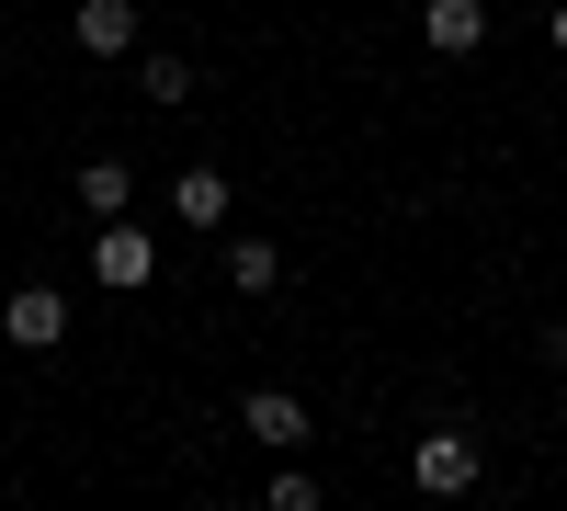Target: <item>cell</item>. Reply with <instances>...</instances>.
<instances>
[{
	"instance_id": "obj_3",
	"label": "cell",
	"mask_w": 567,
	"mask_h": 511,
	"mask_svg": "<svg viewBox=\"0 0 567 511\" xmlns=\"http://www.w3.org/2000/svg\"><path fill=\"white\" fill-rule=\"evenodd\" d=\"M0 341H12V352H58L69 341V296L58 285H12V296H0Z\"/></svg>"
},
{
	"instance_id": "obj_6",
	"label": "cell",
	"mask_w": 567,
	"mask_h": 511,
	"mask_svg": "<svg viewBox=\"0 0 567 511\" xmlns=\"http://www.w3.org/2000/svg\"><path fill=\"white\" fill-rule=\"evenodd\" d=\"M69 34H80V58H136V0H80Z\"/></svg>"
},
{
	"instance_id": "obj_13",
	"label": "cell",
	"mask_w": 567,
	"mask_h": 511,
	"mask_svg": "<svg viewBox=\"0 0 567 511\" xmlns=\"http://www.w3.org/2000/svg\"><path fill=\"white\" fill-rule=\"evenodd\" d=\"M545 45H556V58H567V0H556V12H545Z\"/></svg>"
},
{
	"instance_id": "obj_10",
	"label": "cell",
	"mask_w": 567,
	"mask_h": 511,
	"mask_svg": "<svg viewBox=\"0 0 567 511\" xmlns=\"http://www.w3.org/2000/svg\"><path fill=\"white\" fill-rule=\"evenodd\" d=\"M136 91H148V103H171V114H182V103H194L205 80H194V69H182L171 45H159V58H136Z\"/></svg>"
},
{
	"instance_id": "obj_7",
	"label": "cell",
	"mask_w": 567,
	"mask_h": 511,
	"mask_svg": "<svg viewBox=\"0 0 567 511\" xmlns=\"http://www.w3.org/2000/svg\"><path fill=\"white\" fill-rule=\"evenodd\" d=\"M227 205H239V182H227V171H171V216L194 227V239L227 227Z\"/></svg>"
},
{
	"instance_id": "obj_1",
	"label": "cell",
	"mask_w": 567,
	"mask_h": 511,
	"mask_svg": "<svg viewBox=\"0 0 567 511\" xmlns=\"http://www.w3.org/2000/svg\"><path fill=\"white\" fill-rule=\"evenodd\" d=\"M477 478H488V443L465 432V421H432V432L409 443V489H420V500H465Z\"/></svg>"
},
{
	"instance_id": "obj_5",
	"label": "cell",
	"mask_w": 567,
	"mask_h": 511,
	"mask_svg": "<svg viewBox=\"0 0 567 511\" xmlns=\"http://www.w3.org/2000/svg\"><path fill=\"white\" fill-rule=\"evenodd\" d=\"M420 34H432V58H477L488 45V0H420Z\"/></svg>"
},
{
	"instance_id": "obj_12",
	"label": "cell",
	"mask_w": 567,
	"mask_h": 511,
	"mask_svg": "<svg viewBox=\"0 0 567 511\" xmlns=\"http://www.w3.org/2000/svg\"><path fill=\"white\" fill-rule=\"evenodd\" d=\"M545 364H556V376H567V318H545Z\"/></svg>"
},
{
	"instance_id": "obj_11",
	"label": "cell",
	"mask_w": 567,
	"mask_h": 511,
	"mask_svg": "<svg viewBox=\"0 0 567 511\" xmlns=\"http://www.w3.org/2000/svg\"><path fill=\"white\" fill-rule=\"evenodd\" d=\"M261 511H329V489H318L307 467H272V489H261Z\"/></svg>"
},
{
	"instance_id": "obj_8",
	"label": "cell",
	"mask_w": 567,
	"mask_h": 511,
	"mask_svg": "<svg viewBox=\"0 0 567 511\" xmlns=\"http://www.w3.org/2000/svg\"><path fill=\"white\" fill-rule=\"evenodd\" d=\"M80 205H91V227H114V216L136 205V171H125V160H91V171H80Z\"/></svg>"
},
{
	"instance_id": "obj_2",
	"label": "cell",
	"mask_w": 567,
	"mask_h": 511,
	"mask_svg": "<svg viewBox=\"0 0 567 511\" xmlns=\"http://www.w3.org/2000/svg\"><path fill=\"white\" fill-rule=\"evenodd\" d=\"M91 285H103V296H148V285H159V239H148L136 216L91 227Z\"/></svg>"
},
{
	"instance_id": "obj_9",
	"label": "cell",
	"mask_w": 567,
	"mask_h": 511,
	"mask_svg": "<svg viewBox=\"0 0 567 511\" xmlns=\"http://www.w3.org/2000/svg\"><path fill=\"white\" fill-rule=\"evenodd\" d=\"M227 285H239V296H272V285H284V251H272V239H227Z\"/></svg>"
},
{
	"instance_id": "obj_4",
	"label": "cell",
	"mask_w": 567,
	"mask_h": 511,
	"mask_svg": "<svg viewBox=\"0 0 567 511\" xmlns=\"http://www.w3.org/2000/svg\"><path fill=\"white\" fill-rule=\"evenodd\" d=\"M239 432L272 443V454H284V443H307V398H296V387H250V398H239Z\"/></svg>"
}]
</instances>
